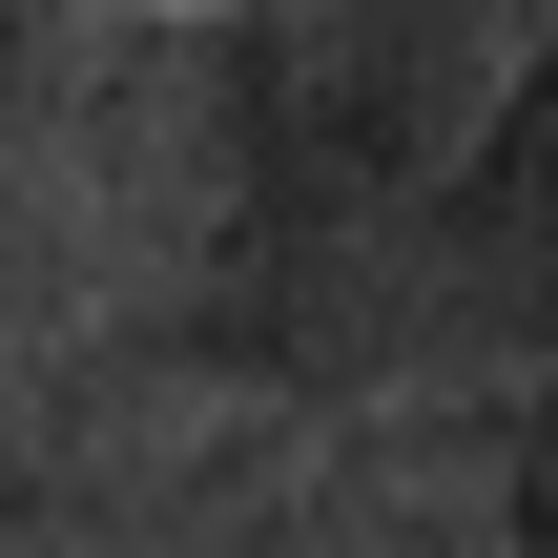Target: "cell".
<instances>
[{"mask_svg": "<svg viewBox=\"0 0 558 558\" xmlns=\"http://www.w3.org/2000/svg\"><path fill=\"white\" fill-rule=\"evenodd\" d=\"M83 21H124V41H145V21H248V0H83Z\"/></svg>", "mask_w": 558, "mask_h": 558, "instance_id": "cell-3", "label": "cell"}, {"mask_svg": "<svg viewBox=\"0 0 558 558\" xmlns=\"http://www.w3.org/2000/svg\"><path fill=\"white\" fill-rule=\"evenodd\" d=\"M373 558H518V414L373 435Z\"/></svg>", "mask_w": 558, "mask_h": 558, "instance_id": "cell-2", "label": "cell"}, {"mask_svg": "<svg viewBox=\"0 0 558 558\" xmlns=\"http://www.w3.org/2000/svg\"><path fill=\"white\" fill-rule=\"evenodd\" d=\"M21 393H41V352H21V331H0V435H21Z\"/></svg>", "mask_w": 558, "mask_h": 558, "instance_id": "cell-4", "label": "cell"}, {"mask_svg": "<svg viewBox=\"0 0 558 558\" xmlns=\"http://www.w3.org/2000/svg\"><path fill=\"white\" fill-rule=\"evenodd\" d=\"M186 476H207V456H166L124 393L41 373L21 435H0V558H166L186 538Z\"/></svg>", "mask_w": 558, "mask_h": 558, "instance_id": "cell-1", "label": "cell"}]
</instances>
